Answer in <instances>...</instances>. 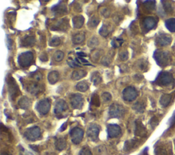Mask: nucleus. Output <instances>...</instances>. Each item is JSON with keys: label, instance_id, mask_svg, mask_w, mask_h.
Returning <instances> with one entry per match:
<instances>
[{"label": "nucleus", "instance_id": "e2e57ef3", "mask_svg": "<svg viewBox=\"0 0 175 155\" xmlns=\"http://www.w3.org/2000/svg\"><path fill=\"white\" fill-rule=\"evenodd\" d=\"M78 54L79 55V57H86V54H84V53H78Z\"/></svg>", "mask_w": 175, "mask_h": 155}, {"label": "nucleus", "instance_id": "393cba45", "mask_svg": "<svg viewBox=\"0 0 175 155\" xmlns=\"http://www.w3.org/2000/svg\"><path fill=\"white\" fill-rule=\"evenodd\" d=\"M59 78H60L59 73L56 71H52L49 73L48 76H47V79H48L49 82L51 84H54L59 80Z\"/></svg>", "mask_w": 175, "mask_h": 155}, {"label": "nucleus", "instance_id": "7c9ffc66", "mask_svg": "<svg viewBox=\"0 0 175 155\" xmlns=\"http://www.w3.org/2000/svg\"><path fill=\"white\" fill-rule=\"evenodd\" d=\"M76 88L80 92H86L89 88V84L86 81H82L77 84Z\"/></svg>", "mask_w": 175, "mask_h": 155}, {"label": "nucleus", "instance_id": "1a4fd4ad", "mask_svg": "<svg viewBox=\"0 0 175 155\" xmlns=\"http://www.w3.org/2000/svg\"><path fill=\"white\" fill-rule=\"evenodd\" d=\"M70 136L72 142L75 144H79L83 138V131L79 127H74L70 131Z\"/></svg>", "mask_w": 175, "mask_h": 155}, {"label": "nucleus", "instance_id": "5fc2aeb1", "mask_svg": "<svg viewBox=\"0 0 175 155\" xmlns=\"http://www.w3.org/2000/svg\"><path fill=\"white\" fill-rule=\"evenodd\" d=\"M139 68L142 70H144L145 69H147V62L146 61H144V60L140 61Z\"/></svg>", "mask_w": 175, "mask_h": 155}, {"label": "nucleus", "instance_id": "a19ab883", "mask_svg": "<svg viewBox=\"0 0 175 155\" xmlns=\"http://www.w3.org/2000/svg\"><path fill=\"white\" fill-rule=\"evenodd\" d=\"M100 99L98 95L97 94H94L91 98V106H93L94 107H99L100 106Z\"/></svg>", "mask_w": 175, "mask_h": 155}, {"label": "nucleus", "instance_id": "4d7b16f0", "mask_svg": "<svg viewBox=\"0 0 175 155\" xmlns=\"http://www.w3.org/2000/svg\"><path fill=\"white\" fill-rule=\"evenodd\" d=\"M39 58L40 59H41V61L42 62H46L48 61V56H47V54L46 53H42Z\"/></svg>", "mask_w": 175, "mask_h": 155}, {"label": "nucleus", "instance_id": "ddd939ff", "mask_svg": "<svg viewBox=\"0 0 175 155\" xmlns=\"http://www.w3.org/2000/svg\"><path fill=\"white\" fill-rule=\"evenodd\" d=\"M136 127H135V135L138 137L144 138L147 135V130L143 123L140 120H136Z\"/></svg>", "mask_w": 175, "mask_h": 155}, {"label": "nucleus", "instance_id": "0eeeda50", "mask_svg": "<svg viewBox=\"0 0 175 155\" xmlns=\"http://www.w3.org/2000/svg\"><path fill=\"white\" fill-rule=\"evenodd\" d=\"M68 110L67 103L63 99H59L57 101L56 106L54 108V114H56L58 118H64L65 116V113Z\"/></svg>", "mask_w": 175, "mask_h": 155}, {"label": "nucleus", "instance_id": "f03ea898", "mask_svg": "<svg viewBox=\"0 0 175 155\" xmlns=\"http://www.w3.org/2000/svg\"><path fill=\"white\" fill-rule=\"evenodd\" d=\"M174 81L172 75L170 73L167 72H162L159 73L156 78L155 83L159 86H168L172 84Z\"/></svg>", "mask_w": 175, "mask_h": 155}, {"label": "nucleus", "instance_id": "39448f33", "mask_svg": "<svg viewBox=\"0 0 175 155\" xmlns=\"http://www.w3.org/2000/svg\"><path fill=\"white\" fill-rule=\"evenodd\" d=\"M34 60V54L30 51L21 53L18 57V63L22 68L29 67Z\"/></svg>", "mask_w": 175, "mask_h": 155}, {"label": "nucleus", "instance_id": "79ce46f5", "mask_svg": "<svg viewBox=\"0 0 175 155\" xmlns=\"http://www.w3.org/2000/svg\"><path fill=\"white\" fill-rule=\"evenodd\" d=\"M144 6L148 10H153L155 7V2L152 0H148L144 2Z\"/></svg>", "mask_w": 175, "mask_h": 155}, {"label": "nucleus", "instance_id": "a211bd4d", "mask_svg": "<svg viewBox=\"0 0 175 155\" xmlns=\"http://www.w3.org/2000/svg\"><path fill=\"white\" fill-rule=\"evenodd\" d=\"M138 142L139 141H138V139H135L127 140V141L125 142V145H124V151H125V152H129V151L133 150L135 148H136Z\"/></svg>", "mask_w": 175, "mask_h": 155}, {"label": "nucleus", "instance_id": "f257e3e1", "mask_svg": "<svg viewBox=\"0 0 175 155\" xmlns=\"http://www.w3.org/2000/svg\"><path fill=\"white\" fill-rule=\"evenodd\" d=\"M153 57L156 63L160 67L165 68L170 63L171 57L168 52L158 50L155 52Z\"/></svg>", "mask_w": 175, "mask_h": 155}, {"label": "nucleus", "instance_id": "72a5a7b5", "mask_svg": "<svg viewBox=\"0 0 175 155\" xmlns=\"http://www.w3.org/2000/svg\"><path fill=\"white\" fill-rule=\"evenodd\" d=\"M100 23V19L96 16H93L90 18V20L88 21V25L89 26V27L90 28H96L98 25Z\"/></svg>", "mask_w": 175, "mask_h": 155}, {"label": "nucleus", "instance_id": "c9c22d12", "mask_svg": "<svg viewBox=\"0 0 175 155\" xmlns=\"http://www.w3.org/2000/svg\"><path fill=\"white\" fill-rule=\"evenodd\" d=\"M94 150H94L95 155H108L106 148L103 145L97 146Z\"/></svg>", "mask_w": 175, "mask_h": 155}, {"label": "nucleus", "instance_id": "dca6fc26", "mask_svg": "<svg viewBox=\"0 0 175 155\" xmlns=\"http://www.w3.org/2000/svg\"><path fill=\"white\" fill-rule=\"evenodd\" d=\"M121 134V129L117 124H110L108 126V134L109 138L118 137Z\"/></svg>", "mask_w": 175, "mask_h": 155}, {"label": "nucleus", "instance_id": "37998d69", "mask_svg": "<svg viewBox=\"0 0 175 155\" xmlns=\"http://www.w3.org/2000/svg\"><path fill=\"white\" fill-rule=\"evenodd\" d=\"M61 44V40L58 37H53L49 42V46L52 47H56Z\"/></svg>", "mask_w": 175, "mask_h": 155}, {"label": "nucleus", "instance_id": "c756f323", "mask_svg": "<svg viewBox=\"0 0 175 155\" xmlns=\"http://www.w3.org/2000/svg\"><path fill=\"white\" fill-rule=\"evenodd\" d=\"M67 25H68V21H66V19H62L58 22L56 25L55 26V27L52 29L53 30H65V29H67L66 28Z\"/></svg>", "mask_w": 175, "mask_h": 155}, {"label": "nucleus", "instance_id": "2f4dec72", "mask_svg": "<svg viewBox=\"0 0 175 155\" xmlns=\"http://www.w3.org/2000/svg\"><path fill=\"white\" fill-rule=\"evenodd\" d=\"M166 27L171 32H175V18H169L166 21Z\"/></svg>", "mask_w": 175, "mask_h": 155}, {"label": "nucleus", "instance_id": "b1692460", "mask_svg": "<svg viewBox=\"0 0 175 155\" xmlns=\"http://www.w3.org/2000/svg\"><path fill=\"white\" fill-rule=\"evenodd\" d=\"M87 74V72L83 69H78L72 73L71 78L74 80H79L84 78Z\"/></svg>", "mask_w": 175, "mask_h": 155}, {"label": "nucleus", "instance_id": "4468645a", "mask_svg": "<svg viewBox=\"0 0 175 155\" xmlns=\"http://www.w3.org/2000/svg\"><path fill=\"white\" fill-rule=\"evenodd\" d=\"M172 42V38L168 35L166 34H161L157 37L155 42L157 45L159 46H165L169 44Z\"/></svg>", "mask_w": 175, "mask_h": 155}, {"label": "nucleus", "instance_id": "6ab92c4d", "mask_svg": "<svg viewBox=\"0 0 175 155\" xmlns=\"http://www.w3.org/2000/svg\"><path fill=\"white\" fill-rule=\"evenodd\" d=\"M113 27L109 23H105L102 26L99 30V34L102 37H107L109 35V34L112 31Z\"/></svg>", "mask_w": 175, "mask_h": 155}, {"label": "nucleus", "instance_id": "c03bdc74", "mask_svg": "<svg viewBox=\"0 0 175 155\" xmlns=\"http://www.w3.org/2000/svg\"><path fill=\"white\" fill-rule=\"evenodd\" d=\"M123 42H124V40L122 39L116 38L112 42V45L114 49H117V48H119L122 45Z\"/></svg>", "mask_w": 175, "mask_h": 155}, {"label": "nucleus", "instance_id": "4be33fe9", "mask_svg": "<svg viewBox=\"0 0 175 155\" xmlns=\"http://www.w3.org/2000/svg\"><path fill=\"white\" fill-rule=\"evenodd\" d=\"M55 147L57 150L62 151L67 148V141L64 138H59L56 139L55 142Z\"/></svg>", "mask_w": 175, "mask_h": 155}, {"label": "nucleus", "instance_id": "6e6552de", "mask_svg": "<svg viewBox=\"0 0 175 155\" xmlns=\"http://www.w3.org/2000/svg\"><path fill=\"white\" fill-rule=\"evenodd\" d=\"M100 132V127L95 124H91L87 129V136L92 142H96L98 140V135Z\"/></svg>", "mask_w": 175, "mask_h": 155}, {"label": "nucleus", "instance_id": "c85d7f7f", "mask_svg": "<svg viewBox=\"0 0 175 155\" xmlns=\"http://www.w3.org/2000/svg\"><path fill=\"white\" fill-rule=\"evenodd\" d=\"M91 81L93 82L94 85L97 86L102 81V77L98 72H94L91 75Z\"/></svg>", "mask_w": 175, "mask_h": 155}, {"label": "nucleus", "instance_id": "9b49d317", "mask_svg": "<svg viewBox=\"0 0 175 155\" xmlns=\"http://www.w3.org/2000/svg\"><path fill=\"white\" fill-rule=\"evenodd\" d=\"M51 101L49 99H44L40 101L36 106V109L41 115H45L49 112Z\"/></svg>", "mask_w": 175, "mask_h": 155}, {"label": "nucleus", "instance_id": "3c124183", "mask_svg": "<svg viewBox=\"0 0 175 155\" xmlns=\"http://www.w3.org/2000/svg\"><path fill=\"white\" fill-rule=\"evenodd\" d=\"M101 15L104 16L105 18H108L110 16L111 11L108 8H103L101 9Z\"/></svg>", "mask_w": 175, "mask_h": 155}, {"label": "nucleus", "instance_id": "09e8293b", "mask_svg": "<svg viewBox=\"0 0 175 155\" xmlns=\"http://www.w3.org/2000/svg\"><path fill=\"white\" fill-rule=\"evenodd\" d=\"M79 155H92V153L91 152L89 147L84 146L79 151Z\"/></svg>", "mask_w": 175, "mask_h": 155}, {"label": "nucleus", "instance_id": "cd10ccee", "mask_svg": "<svg viewBox=\"0 0 175 155\" xmlns=\"http://www.w3.org/2000/svg\"><path fill=\"white\" fill-rule=\"evenodd\" d=\"M52 10L55 13L58 14H63L67 13V6H66L64 3H62L54 6Z\"/></svg>", "mask_w": 175, "mask_h": 155}, {"label": "nucleus", "instance_id": "5701e85b", "mask_svg": "<svg viewBox=\"0 0 175 155\" xmlns=\"http://www.w3.org/2000/svg\"><path fill=\"white\" fill-rule=\"evenodd\" d=\"M84 17L82 15L76 16L72 18V23H73L74 27L76 29L82 28L83 24H84Z\"/></svg>", "mask_w": 175, "mask_h": 155}, {"label": "nucleus", "instance_id": "680f3d73", "mask_svg": "<svg viewBox=\"0 0 175 155\" xmlns=\"http://www.w3.org/2000/svg\"><path fill=\"white\" fill-rule=\"evenodd\" d=\"M31 148H32L34 150L36 151V152H38V147L36 146H30Z\"/></svg>", "mask_w": 175, "mask_h": 155}, {"label": "nucleus", "instance_id": "8fccbe9b", "mask_svg": "<svg viewBox=\"0 0 175 155\" xmlns=\"http://www.w3.org/2000/svg\"><path fill=\"white\" fill-rule=\"evenodd\" d=\"M102 99H103V101L105 103H108L112 100V95L109 93L108 92H105L102 94Z\"/></svg>", "mask_w": 175, "mask_h": 155}, {"label": "nucleus", "instance_id": "aec40b11", "mask_svg": "<svg viewBox=\"0 0 175 155\" xmlns=\"http://www.w3.org/2000/svg\"><path fill=\"white\" fill-rule=\"evenodd\" d=\"M36 42V40L34 37L30 35H26L21 40V46L27 47V46H32Z\"/></svg>", "mask_w": 175, "mask_h": 155}, {"label": "nucleus", "instance_id": "052dcab7", "mask_svg": "<svg viewBox=\"0 0 175 155\" xmlns=\"http://www.w3.org/2000/svg\"><path fill=\"white\" fill-rule=\"evenodd\" d=\"M139 155H148V148H146L144 149V150L139 154Z\"/></svg>", "mask_w": 175, "mask_h": 155}, {"label": "nucleus", "instance_id": "0e129e2a", "mask_svg": "<svg viewBox=\"0 0 175 155\" xmlns=\"http://www.w3.org/2000/svg\"><path fill=\"white\" fill-rule=\"evenodd\" d=\"M1 155H12V154H8V153H7L5 152V153H2Z\"/></svg>", "mask_w": 175, "mask_h": 155}, {"label": "nucleus", "instance_id": "423d86ee", "mask_svg": "<svg viewBox=\"0 0 175 155\" xmlns=\"http://www.w3.org/2000/svg\"><path fill=\"white\" fill-rule=\"evenodd\" d=\"M125 109L123 106L118 104V103H113L109 107V114L112 118L120 119L124 116L125 114Z\"/></svg>", "mask_w": 175, "mask_h": 155}, {"label": "nucleus", "instance_id": "4c0bfd02", "mask_svg": "<svg viewBox=\"0 0 175 155\" xmlns=\"http://www.w3.org/2000/svg\"><path fill=\"white\" fill-rule=\"evenodd\" d=\"M155 155H169V153L168 152L167 149L163 146H159L155 150Z\"/></svg>", "mask_w": 175, "mask_h": 155}, {"label": "nucleus", "instance_id": "412c9836", "mask_svg": "<svg viewBox=\"0 0 175 155\" xmlns=\"http://www.w3.org/2000/svg\"><path fill=\"white\" fill-rule=\"evenodd\" d=\"M32 104V101L30 100V98H28V97H21L19 102H18V105L19 106V107L22 109H24V110H26L28 108H30Z\"/></svg>", "mask_w": 175, "mask_h": 155}, {"label": "nucleus", "instance_id": "9d476101", "mask_svg": "<svg viewBox=\"0 0 175 155\" xmlns=\"http://www.w3.org/2000/svg\"><path fill=\"white\" fill-rule=\"evenodd\" d=\"M123 99L127 101H132L138 97V91L133 87L125 88L122 91Z\"/></svg>", "mask_w": 175, "mask_h": 155}, {"label": "nucleus", "instance_id": "bb28decb", "mask_svg": "<svg viewBox=\"0 0 175 155\" xmlns=\"http://www.w3.org/2000/svg\"><path fill=\"white\" fill-rule=\"evenodd\" d=\"M172 100V95L170 94H164L160 98L159 103L163 107H167Z\"/></svg>", "mask_w": 175, "mask_h": 155}, {"label": "nucleus", "instance_id": "f8f14e48", "mask_svg": "<svg viewBox=\"0 0 175 155\" xmlns=\"http://www.w3.org/2000/svg\"><path fill=\"white\" fill-rule=\"evenodd\" d=\"M71 104L74 109L80 110L83 106V98L80 94H74L71 97Z\"/></svg>", "mask_w": 175, "mask_h": 155}, {"label": "nucleus", "instance_id": "473e14b6", "mask_svg": "<svg viewBox=\"0 0 175 155\" xmlns=\"http://www.w3.org/2000/svg\"><path fill=\"white\" fill-rule=\"evenodd\" d=\"M133 109L137 112L143 113L145 110V104L142 101H138L133 106Z\"/></svg>", "mask_w": 175, "mask_h": 155}, {"label": "nucleus", "instance_id": "7ed1b4c3", "mask_svg": "<svg viewBox=\"0 0 175 155\" xmlns=\"http://www.w3.org/2000/svg\"><path fill=\"white\" fill-rule=\"evenodd\" d=\"M8 91L10 99L12 101H14L15 99L20 95V90L19 86L16 82L12 77H9L8 78Z\"/></svg>", "mask_w": 175, "mask_h": 155}, {"label": "nucleus", "instance_id": "58836bf2", "mask_svg": "<svg viewBox=\"0 0 175 155\" xmlns=\"http://www.w3.org/2000/svg\"><path fill=\"white\" fill-rule=\"evenodd\" d=\"M64 57V53L61 50H57L53 54V59L57 62H60L63 60Z\"/></svg>", "mask_w": 175, "mask_h": 155}, {"label": "nucleus", "instance_id": "f704fd0d", "mask_svg": "<svg viewBox=\"0 0 175 155\" xmlns=\"http://www.w3.org/2000/svg\"><path fill=\"white\" fill-rule=\"evenodd\" d=\"M102 54V50L95 49L90 54L91 59L94 62H97L101 57V55Z\"/></svg>", "mask_w": 175, "mask_h": 155}, {"label": "nucleus", "instance_id": "ea45409f", "mask_svg": "<svg viewBox=\"0 0 175 155\" xmlns=\"http://www.w3.org/2000/svg\"><path fill=\"white\" fill-rule=\"evenodd\" d=\"M98 44H99V41H98V38L97 37H92L88 42V46L90 48H95L97 47Z\"/></svg>", "mask_w": 175, "mask_h": 155}, {"label": "nucleus", "instance_id": "a878e982", "mask_svg": "<svg viewBox=\"0 0 175 155\" xmlns=\"http://www.w3.org/2000/svg\"><path fill=\"white\" fill-rule=\"evenodd\" d=\"M85 34L83 32H79L78 34H75L72 36V43L74 44H82L85 40Z\"/></svg>", "mask_w": 175, "mask_h": 155}, {"label": "nucleus", "instance_id": "6e6d98bb", "mask_svg": "<svg viewBox=\"0 0 175 155\" xmlns=\"http://www.w3.org/2000/svg\"><path fill=\"white\" fill-rule=\"evenodd\" d=\"M33 78H34V79L35 80L36 82H38V81L41 80V79H42V74H41V73H40L39 72L36 73L34 74V76H33Z\"/></svg>", "mask_w": 175, "mask_h": 155}, {"label": "nucleus", "instance_id": "603ef678", "mask_svg": "<svg viewBox=\"0 0 175 155\" xmlns=\"http://www.w3.org/2000/svg\"><path fill=\"white\" fill-rule=\"evenodd\" d=\"M149 123H150L152 128L154 129L157 126V125L159 124V120H158V119H157L155 116H153L152 119L150 120V122H149Z\"/></svg>", "mask_w": 175, "mask_h": 155}, {"label": "nucleus", "instance_id": "69168bd1", "mask_svg": "<svg viewBox=\"0 0 175 155\" xmlns=\"http://www.w3.org/2000/svg\"><path fill=\"white\" fill-rule=\"evenodd\" d=\"M42 1L45 2H49V1H50V0H42Z\"/></svg>", "mask_w": 175, "mask_h": 155}, {"label": "nucleus", "instance_id": "e433bc0d", "mask_svg": "<svg viewBox=\"0 0 175 155\" xmlns=\"http://www.w3.org/2000/svg\"><path fill=\"white\" fill-rule=\"evenodd\" d=\"M162 3L164 10L168 13H171L172 12V7L171 3L168 0H162Z\"/></svg>", "mask_w": 175, "mask_h": 155}, {"label": "nucleus", "instance_id": "13d9d810", "mask_svg": "<svg viewBox=\"0 0 175 155\" xmlns=\"http://www.w3.org/2000/svg\"><path fill=\"white\" fill-rule=\"evenodd\" d=\"M174 123H175V112L174 113L172 118H171V119L169 120L170 125H173Z\"/></svg>", "mask_w": 175, "mask_h": 155}, {"label": "nucleus", "instance_id": "de8ad7c7", "mask_svg": "<svg viewBox=\"0 0 175 155\" xmlns=\"http://www.w3.org/2000/svg\"><path fill=\"white\" fill-rule=\"evenodd\" d=\"M67 63H68V64L69 65V66L71 68H78V67H80V63H79V61H78V59H76L74 61V60H72V59H69L67 61Z\"/></svg>", "mask_w": 175, "mask_h": 155}, {"label": "nucleus", "instance_id": "f3484780", "mask_svg": "<svg viewBox=\"0 0 175 155\" xmlns=\"http://www.w3.org/2000/svg\"><path fill=\"white\" fill-rule=\"evenodd\" d=\"M156 23H157V21L155 18L151 16L147 17L144 20V27L147 31H149L155 27Z\"/></svg>", "mask_w": 175, "mask_h": 155}, {"label": "nucleus", "instance_id": "49530a36", "mask_svg": "<svg viewBox=\"0 0 175 155\" xmlns=\"http://www.w3.org/2000/svg\"><path fill=\"white\" fill-rule=\"evenodd\" d=\"M101 64L105 66H108L112 63V57L110 56H105L101 59Z\"/></svg>", "mask_w": 175, "mask_h": 155}, {"label": "nucleus", "instance_id": "20e7f679", "mask_svg": "<svg viewBox=\"0 0 175 155\" xmlns=\"http://www.w3.org/2000/svg\"><path fill=\"white\" fill-rule=\"evenodd\" d=\"M24 137L29 141L34 142L41 138V131L38 127H33L28 129L24 133Z\"/></svg>", "mask_w": 175, "mask_h": 155}, {"label": "nucleus", "instance_id": "a18cd8bd", "mask_svg": "<svg viewBox=\"0 0 175 155\" xmlns=\"http://www.w3.org/2000/svg\"><path fill=\"white\" fill-rule=\"evenodd\" d=\"M119 59L122 61H126L129 59V53L127 50H122L119 54Z\"/></svg>", "mask_w": 175, "mask_h": 155}, {"label": "nucleus", "instance_id": "864d4df0", "mask_svg": "<svg viewBox=\"0 0 175 155\" xmlns=\"http://www.w3.org/2000/svg\"><path fill=\"white\" fill-rule=\"evenodd\" d=\"M122 18H123L122 16L118 14H114V16H113V20H114L115 23L118 25L120 23V22H121Z\"/></svg>", "mask_w": 175, "mask_h": 155}, {"label": "nucleus", "instance_id": "2eb2a0df", "mask_svg": "<svg viewBox=\"0 0 175 155\" xmlns=\"http://www.w3.org/2000/svg\"><path fill=\"white\" fill-rule=\"evenodd\" d=\"M44 90L43 86L36 82L30 83L27 87V91L34 95L41 93Z\"/></svg>", "mask_w": 175, "mask_h": 155}, {"label": "nucleus", "instance_id": "bf43d9fd", "mask_svg": "<svg viewBox=\"0 0 175 155\" xmlns=\"http://www.w3.org/2000/svg\"><path fill=\"white\" fill-rule=\"evenodd\" d=\"M67 123H64L62 125V127H61V128H60V131H64L66 129H67Z\"/></svg>", "mask_w": 175, "mask_h": 155}]
</instances>
